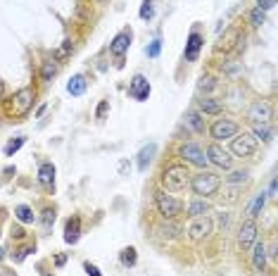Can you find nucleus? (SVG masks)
I'll return each instance as SVG.
<instances>
[{"label":"nucleus","mask_w":278,"mask_h":276,"mask_svg":"<svg viewBox=\"0 0 278 276\" xmlns=\"http://www.w3.org/2000/svg\"><path fill=\"white\" fill-rule=\"evenodd\" d=\"M188 181H190V174L183 165H171L162 172V186H164L169 193H181V191H186Z\"/></svg>","instance_id":"nucleus-1"},{"label":"nucleus","mask_w":278,"mask_h":276,"mask_svg":"<svg viewBox=\"0 0 278 276\" xmlns=\"http://www.w3.org/2000/svg\"><path fill=\"white\" fill-rule=\"evenodd\" d=\"M188 186L198 198H209V195H214L221 188V179L216 174H212V172H200V174L190 176Z\"/></svg>","instance_id":"nucleus-2"},{"label":"nucleus","mask_w":278,"mask_h":276,"mask_svg":"<svg viewBox=\"0 0 278 276\" xmlns=\"http://www.w3.org/2000/svg\"><path fill=\"white\" fill-rule=\"evenodd\" d=\"M155 205H157V212L162 214V219H176L181 212H183V203H181L179 198L169 195L167 191L155 193Z\"/></svg>","instance_id":"nucleus-3"},{"label":"nucleus","mask_w":278,"mask_h":276,"mask_svg":"<svg viewBox=\"0 0 278 276\" xmlns=\"http://www.w3.org/2000/svg\"><path fill=\"white\" fill-rule=\"evenodd\" d=\"M34 100H36V91H34L31 86L19 88V91L12 95V114H15V117H24V114L34 107Z\"/></svg>","instance_id":"nucleus-4"},{"label":"nucleus","mask_w":278,"mask_h":276,"mask_svg":"<svg viewBox=\"0 0 278 276\" xmlns=\"http://www.w3.org/2000/svg\"><path fill=\"white\" fill-rule=\"evenodd\" d=\"M231 153L235 157H252L257 153V141L252 138V133H235L231 138Z\"/></svg>","instance_id":"nucleus-5"},{"label":"nucleus","mask_w":278,"mask_h":276,"mask_svg":"<svg viewBox=\"0 0 278 276\" xmlns=\"http://www.w3.org/2000/svg\"><path fill=\"white\" fill-rule=\"evenodd\" d=\"M238 131H240L238 121L228 119V117H221V119H214V124L209 126V136L219 143V141H228V138H233Z\"/></svg>","instance_id":"nucleus-6"},{"label":"nucleus","mask_w":278,"mask_h":276,"mask_svg":"<svg viewBox=\"0 0 278 276\" xmlns=\"http://www.w3.org/2000/svg\"><path fill=\"white\" fill-rule=\"evenodd\" d=\"M254 240H257V219L247 217L240 224V231H238V248H240V252H250Z\"/></svg>","instance_id":"nucleus-7"},{"label":"nucleus","mask_w":278,"mask_h":276,"mask_svg":"<svg viewBox=\"0 0 278 276\" xmlns=\"http://www.w3.org/2000/svg\"><path fill=\"white\" fill-rule=\"evenodd\" d=\"M247 119L252 124H269L273 119V107H271V102L266 100H254L250 105V110H247Z\"/></svg>","instance_id":"nucleus-8"},{"label":"nucleus","mask_w":278,"mask_h":276,"mask_svg":"<svg viewBox=\"0 0 278 276\" xmlns=\"http://www.w3.org/2000/svg\"><path fill=\"white\" fill-rule=\"evenodd\" d=\"M212 229H214V224H212L209 217H195V219L188 224V238L195 240V243H200V240L209 238Z\"/></svg>","instance_id":"nucleus-9"},{"label":"nucleus","mask_w":278,"mask_h":276,"mask_svg":"<svg viewBox=\"0 0 278 276\" xmlns=\"http://www.w3.org/2000/svg\"><path fill=\"white\" fill-rule=\"evenodd\" d=\"M179 155L188 162V165H195V167H207V160L205 157V150L198 146V143H183V146L179 148Z\"/></svg>","instance_id":"nucleus-10"},{"label":"nucleus","mask_w":278,"mask_h":276,"mask_svg":"<svg viewBox=\"0 0 278 276\" xmlns=\"http://www.w3.org/2000/svg\"><path fill=\"white\" fill-rule=\"evenodd\" d=\"M207 160H209L212 165H216L219 169H231V167H233V157L228 155L219 143H212V146L207 148Z\"/></svg>","instance_id":"nucleus-11"},{"label":"nucleus","mask_w":278,"mask_h":276,"mask_svg":"<svg viewBox=\"0 0 278 276\" xmlns=\"http://www.w3.org/2000/svg\"><path fill=\"white\" fill-rule=\"evenodd\" d=\"M128 95L138 102L148 100V95H150V81L145 79L143 74H135L133 76V81H131V86H128Z\"/></svg>","instance_id":"nucleus-12"},{"label":"nucleus","mask_w":278,"mask_h":276,"mask_svg":"<svg viewBox=\"0 0 278 276\" xmlns=\"http://www.w3.org/2000/svg\"><path fill=\"white\" fill-rule=\"evenodd\" d=\"M128 46H131V29H124V31H119L117 36L112 38V43H109V53L121 60L124 53L128 50Z\"/></svg>","instance_id":"nucleus-13"},{"label":"nucleus","mask_w":278,"mask_h":276,"mask_svg":"<svg viewBox=\"0 0 278 276\" xmlns=\"http://www.w3.org/2000/svg\"><path fill=\"white\" fill-rule=\"evenodd\" d=\"M202 46H205V38L193 29V31H190V36H188V43H186V62H195V60L200 57Z\"/></svg>","instance_id":"nucleus-14"},{"label":"nucleus","mask_w":278,"mask_h":276,"mask_svg":"<svg viewBox=\"0 0 278 276\" xmlns=\"http://www.w3.org/2000/svg\"><path fill=\"white\" fill-rule=\"evenodd\" d=\"M155 231H157V236H160L162 240H174V238H179L181 226L174 219H164Z\"/></svg>","instance_id":"nucleus-15"},{"label":"nucleus","mask_w":278,"mask_h":276,"mask_svg":"<svg viewBox=\"0 0 278 276\" xmlns=\"http://www.w3.org/2000/svg\"><path fill=\"white\" fill-rule=\"evenodd\" d=\"M38 184L45 186L48 191L55 188V165L53 162H43V165L38 167Z\"/></svg>","instance_id":"nucleus-16"},{"label":"nucleus","mask_w":278,"mask_h":276,"mask_svg":"<svg viewBox=\"0 0 278 276\" xmlns=\"http://www.w3.org/2000/svg\"><path fill=\"white\" fill-rule=\"evenodd\" d=\"M252 267H254V271H264V267H266V245H264V240L252 245Z\"/></svg>","instance_id":"nucleus-17"},{"label":"nucleus","mask_w":278,"mask_h":276,"mask_svg":"<svg viewBox=\"0 0 278 276\" xmlns=\"http://www.w3.org/2000/svg\"><path fill=\"white\" fill-rule=\"evenodd\" d=\"M79 236H81V219L79 217H72V219L67 221V226H64V240L74 245L79 240Z\"/></svg>","instance_id":"nucleus-18"},{"label":"nucleus","mask_w":278,"mask_h":276,"mask_svg":"<svg viewBox=\"0 0 278 276\" xmlns=\"http://www.w3.org/2000/svg\"><path fill=\"white\" fill-rule=\"evenodd\" d=\"M198 107L202 114H221V110H224V105L219 100H214V98H200Z\"/></svg>","instance_id":"nucleus-19"},{"label":"nucleus","mask_w":278,"mask_h":276,"mask_svg":"<svg viewBox=\"0 0 278 276\" xmlns=\"http://www.w3.org/2000/svg\"><path fill=\"white\" fill-rule=\"evenodd\" d=\"M252 138L254 141H261V143H269L273 138V129L269 124H252Z\"/></svg>","instance_id":"nucleus-20"},{"label":"nucleus","mask_w":278,"mask_h":276,"mask_svg":"<svg viewBox=\"0 0 278 276\" xmlns=\"http://www.w3.org/2000/svg\"><path fill=\"white\" fill-rule=\"evenodd\" d=\"M207 212H209V203H207V198H195L193 203L188 205V217H205Z\"/></svg>","instance_id":"nucleus-21"},{"label":"nucleus","mask_w":278,"mask_h":276,"mask_svg":"<svg viewBox=\"0 0 278 276\" xmlns=\"http://www.w3.org/2000/svg\"><path fill=\"white\" fill-rule=\"evenodd\" d=\"M155 153H157V146H155V143L145 146L143 150L138 153V169H141V172H145V169H148V165H150V160L155 157Z\"/></svg>","instance_id":"nucleus-22"},{"label":"nucleus","mask_w":278,"mask_h":276,"mask_svg":"<svg viewBox=\"0 0 278 276\" xmlns=\"http://www.w3.org/2000/svg\"><path fill=\"white\" fill-rule=\"evenodd\" d=\"M186 124H188L195 133H205V119H202V114H200V112L190 110L188 114H186Z\"/></svg>","instance_id":"nucleus-23"},{"label":"nucleus","mask_w":278,"mask_h":276,"mask_svg":"<svg viewBox=\"0 0 278 276\" xmlns=\"http://www.w3.org/2000/svg\"><path fill=\"white\" fill-rule=\"evenodd\" d=\"M86 86H88V81H86V76L83 74H76L72 81L67 83V91L72 93V95H83V91H86Z\"/></svg>","instance_id":"nucleus-24"},{"label":"nucleus","mask_w":278,"mask_h":276,"mask_svg":"<svg viewBox=\"0 0 278 276\" xmlns=\"http://www.w3.org/2000/svg\"><path fill=\"white\" fill-rule=\"evenodd\" d=\"M119 259H121V264L124 267H135V262H138V255H135V248L133 245H128L119 252Z\"/></svg>","instance_id":"nucleus-25"},{"label":"nucleus","mask_w":278,"mask_h":276,"mask_svg":"<svg viewBox=\"0 0 278 276\" xmlns=\"http://www.w3.org/2000/svg\"><path fill=\"white\" fill-rule=\"evenodd\" d=\"M250 179V172L247 169H238V172H231V174L226 176V184L228 186H240V184H245Z\"/></svg>","instance_id":"nucleus-26"},{"label":"nucleus","mask_w":278,"mask_h":276,"mask_svg":"<svg viewBox=\"0 0 278 276\" xmlns=\"http://www.w3.org/2000/svg\"><path fill=\"white\" fill-rule=\"evenodd\" d=\"M57 74V62L55 60H45L41 65V79L43 81H53V76Z\"/></svg>","instance_id":"nucleus-27"},{"label":"nucleus","mask_w":278,"mask_h":276,"mask_svg":"<svg viewBox=\"0 0 278 276\" xmlns=\"http://www.w3.org/2000/svg\"><path fill=\"white\" fill-rule=\"evenodd\" d=\"M15 217H17L22 224H31V221H34V212H31V207H29V205H17Z\"/></svg>","instance_id":"nucleus-28"},{"label":"nucleus","mask_w":278,"mask_h":276,"mask_svg":"<svg viewBox=\"0 0 278 276\" xmlns=\"http://www.w3.org/2000/svg\"><path fill=\"white\" fill-rule=\"evenodd\" d=\"M264 205H266V195L264 193H259L257 198H254V203H252V207H250V219H257L261 214V210H264Z\"/></svg>","instance_id":"nucleus-29"},{"label":"nucleus","mask_w":278,"mask_h":276,"mask_svg":"<svg viewBox=\"0 0 278 276\" xmlns=\"http://www.w3.org/2000/svg\"><path fill=\"white\" fill-rule=\"evenodd\" d=\"M55 217H57V214H55V207H45V210H43V217H41V224H43V229H45V231H50V229H53Z\"/></svg>","instance_id":"nucleus-30"},{"label":"nucleus","mask_w":278,"mask_h":276,"mask_svg":"<svg viewBox=\"0 0 278 276\" xmlns=\"http://www.w3.org/2000/svg\"><path fill=\"white\" fill-rule=\"evenodd\" d=\"M24 143H27V136H19V138H15V141H10L8 146H5V155L12 157V155H15V153L19 150V148L24 146Z\"/></svg>","instance_id":"nucleus-31"},{"label":"nucleus","mask_w":278,"mask_h":276,"mask_svg":"<svg viewBox=\"0 0 278 276\" xmlns=\"http://www.w3.org/2000/svg\"><path fill=\"white\" fill-rule=\"evenodd\" d=\"M264 19H266V12H264V10L254 8L250 12V24H252V27H261V24H264Z\"/></svg>","instance_id":"nucleus-32"},{"label":"nucleus","mask_w":278,"mask_h":276,"mask_svg":"<svg viewBox=\"0 0 278 276\" xmlns=\"http://www.w3.org/2000/svg\"><path fill=\"white\" fill-rule=\"evenodd\" d=\"M214 86H216V81L212 79V76H202V79H200V83H198V91L200 93H207V91H212Z\"/></svg>","instance_id":"nucleus-33"},{"label":"nucleus","mask_w":278,"mask_h":276,"mask_svg":"<svg viewBox=\"0 0 278 276\" xmlns=\"http://www.w3.org/2000/svg\"><path fill=\"white\" fill-rule=\"evenodd\" d=\"M155 15V5H153V0H145L143 3V8H141V19H153Z\"/></svg>","instance_id":"nucleus-34"},{"label":"nucleus","mask_w":278,"mask_h":276,"mask_svg":"<svg viewBox=\"0 0 278 276\" xmlns=\"http://www.w3.org/2000/svg\"><path fill=\"white\" fill-rule=\"evenodd\" d=\"M238 193H240V188H238V186H231V188L226 191V198H221V203H235V200H238Z\"/></svg>","instance_id":"nucleus-35"},{"label":"nucleus","mask_w":278,"mask_h":276,"mask_svg":"<svg viewBox=\"0 0 278 276\" xmlns=\"http://www.w3.org/2000/svg\"><path fill=\"white\" fill-rule=\"evenodd\" d=\"M160 50H162V41L160 38H155L153 43L148 46V57H157L160 55Z\"/></svg>","instance_id":"nucleus-36"},{"label":"nucleus","mask_w":278,"mask_h":276,"mask_svg":"<svg viewBox=\"0 0 278 276\" xmlns=\"http://www.w3.org/2000/svg\"><path fill=\"white\" fill-rule=\"evenodd\" d=\"M238 36H240L238 31H231V34L226 36V43H221V46L216 48V50H231V46H233V41H235V38H238Z\"/></svg>","instance_id":"nucleus-37"},{"label":"nucleus","mask_w":278,"mask_h":276,"mask_svg":"<svg viewBox=\"0 0 278 276\" xmlns=\"http://www.w3.org/2000/svg\"><path fill=\"white\" fill-rule=\"evenodd\" d=\"M107 110H109V100H102L98 105V110H95V117H98V119H102V117L107 114Z\"/></svg>","instance_id":"nucleus-38"},{"label":"nucleus","mask_w":278,"mask_h":276,"mask_svg":"<svg viewBox=\"0 0 278 276\" xmlns=\"http://www.w3.org/2000/svg\"><path fill=\"white\" fill-rule=\"evenodd\" d=\"M31 252H34V248H22V250H17V255H12V257H15V262H22V259H27Z\"/></svg>","instance_id":"nucleus-39"},{"label":"nucleus","mask_w":278,"mask_h":276,"mask_svg":"<svg viewBox=\"0 0 278 276\" xmlns=\"http://www.w3.org/2000/svg\"><path fill=\"white\" fill-rule=\"evenodd\" d=\"M83 269H86V274L88 276H102L100 274V269L95 264H90V262H83Z\"/></svg>","instance_id":"nucleus-40"},{"label":"nucleus","mask_w":278,"mask_h":276,"mask_svg":"<svg viewBox=\"0 0 278 276\" xmlns=\"http://www.w3.org/2000/svg\"><path fill=\"white\" fill-rule=\"evenodd\" d=\"M257 8H259V10H264V12H266V10L276 8V0H257Z\"/></svg>","instance_id":"nucleus-41"},{"label":"nucleus","mask_w":278,"mask_h":276,"mask_svg":"<svg viewBox=\"0 0 278 276\" xmlns=\"http://www.w3.org/2000/svg\"><path fill=\"white\" fill-rule=\"evenodd\" d=\"M72 41H64V46H62V50H60V57H64V55H69L72 53Z\"/></svg>","instance_id":"nucleus-42"},{"label":"nucleus","mask_w":278,"mask_h":276,"mask_svg":"<svg viewBox=\"0 0 278 276\" xmlns=\"http://www.w3.org/2000/svg\"><path fill=\"white\" fill-rule=\"evenodd\" d=\"M24 236H27V233H24V229H19V226H12V238L22 240V238H24Z\"/></svg>","instance_id":"nucleus-43"},{"label":"nucleus","mask_w":278,"mask_h":276,"mask_svg":"<svg viewBox=\"0 0 278 276\" xmlns=\"http://www.w3.org/2000/svg\"><path fill=\"white\" fill-rule=\"evenodd\" d=\"M64 262H67V255H64V252L55 255V267H64Z\"/></svg>","instance_id":"nucleus-44"},{"label":"nucleus","mask_w":278,"mask_h":276,"mask_svg":"<svg viewBox=\"0 0 278 276\" xmlns=\"http://www.w3.org/2000/svg\"><path fill=\"white\" fill-rule=\"evenodd\" d=\"M228 221H231V217H228V214H221V217H219V226L226 229V226H228Z\"/></svg>","instance_id":"nucleus-45"},{"label":"nucleus","mask_w":278,"mask_h":276,"mask_svg":"<svg viewBox=\"0 0 278 276\" xmlns=\"http://www.w3.org/2000/svg\"><path fill=\"white\" fill-rule=\"evenodd\" d=\"M269 198H276V179H271L269 184Z\"/></svg>","instance_id":"nucleus-46"},{"label":"nucleus","mask_w":278,"mask_h":276,"mask_svg":"<svg viewBox=\"0 0 278 276\" xmlns=\"http://www.w3.org/2000/svg\"><path fill=\"white\" fill-rule=\"evenodd\" d=\"M3 257H5V250H0V259H3Z\"/></svg>","instance_id":"nucleus-47"}]
</instances>
